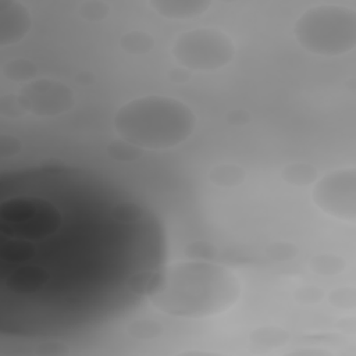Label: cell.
<instances>
[{"label":"cell","mask_w":356,"mask_h":356,"mask_svg":"<svg viewBox=\"0 0 356 356\" xmlns=\"http://www.w3.org/2000/svg\"><path fill=\"white\" fill-rule=\"evenodd\" d=\"M124 140L149 149H165L185 140L195 128L192 111L171 97L146 96L124 104L114 117Z\"/></svg>","instance_id":"obj_1"},{"label":"cell","mask_w":356,"mask_h":356,"mask_svg":"<svg viewBox=\"0 0 356 356\" xmlns=\"http://www.w3.org/2000/svg\"><path fill=\"white\" fill-rule=\"evenodd\" d=\"M295 36L306 50L314 54L346 53L356 43L355 11L332 4L309 8L296 21Z\"/></svg>","instance_id":"obj_2"},{"label":"cell","mask_w":356,"mask_h":356,"mask_svg":"<svg viewBox=\"0 0 356 356\" xmlns=\"http://www.w3.org/2000/svg\"><path fill=\"white\" fill-rule=\"evenodd\" d=\"M235 49L231 39L217 29L197 28L184 32L172 47L175 60L192 71H214L227 65Z\"/></svg>","instance_id":"obj_3"},{"label":"cell","mask_w":356,"mask_h":356,"mask_svg":"<svg viewBox=\"0 0 356 356\" xmlns=\"http://www.w3.org/2000/svg\"><path fill=\"white\" fill-rule=\"evenodd\" d=\"M18 97L25 111L40 117L60 115L70 110L74 103L70 88L51 79L28 82L22 86Z\"/></svg>","instance_id":"obj_4"},{"label":"cell","mask_w":356,"mask_h":356,"mask_svg":"<svg viewBox=\"0 0 356 356\" xmlns=\"http://www.w3.org/2000/svg\"><path fill=\"white\" fill-rule=\"evenodd\" d=\"M345 174H346L345 170L328 174L316 186L313 199H314V203L328 214H332L341 218H349L348 217V213H349L350 217L353 218L355 203L345 200V185L350 178H353V172L348 178H345Z\"/></svg>","instance_id":"obj_5"},{"label":"cell","mask_w":356,"mask_h":356,"mask_svg":"<svg viewBox=\"0 0 356 356\" xmlns=\"http://www.w3.org/2000/svg\"><path fill=\"white\" fill-rule=\"evenodd\" d=\"M31 26L25 6L14 0H0V46L18 42Z\"/></svg>","instance_id":"obj_6"},{"label":"cell","mask_w":356,"mask_h":356,"mask_svg":"<svg viewBox=\"0 0 356 356\" xmlns=\"http://www.w3.org/2000/svg\"><path fill=\"white\" fill-rule=\"evenodd\" d=\"M150 7L167 18H192L203 14L210 1L206 0H152Z\"/></svg>","instance_id":"obj_7"},{"label":"cell","mask_w":356,"mask_h":356,"mask_svg":"<svg viewBox=\"0 0 356 356\" xmlns=\"http://www.w3.org/2000/svg\"><path fill=\"white\" fill-rule=\"evenodd\" d=\"M44 281V273L39 268H19L8 280L10 288L14 291L29 292L39 288Z\"/></svg>","instance_id":"obj_8"},{"label":"cell","mask_w":356,"mask_h":356,"mask_svg":"<svg viewBox=\"0 0 356 356\" xmlns=\"http://www.w3.org/2000/svg\"><path fill=\"white\" fill-rule=\"evenodd\" d=\"M243 178H245V174L242 168L235 164H220L210 171V179L216 185L224 186V188L236 186L243 181Z\"/></svg>","instance_id":"obj_9"},{"label":"cell","mask_w":356,"mask_h":356,"mask_svg":"<svg viewBox=\"0 0 356 356\" xmlns=\"http://www.w3.org/2000/svg\"><path fill=\"white\" fill-rule=\"evenodd\" d=\"M1 72L10 81L22 82V81H29L35 76L36 67L29 60L18 58V60L7 61L6 64H3Z\"/></svg>","instance_id":"obj_10"},{"label":"cell","mask_w":356,"mask_h":356,"mask_svg":"<svg viewBox=\"0 0 356 356\" xmlns=\"http://www.w3.org/2000/svg\"><path fill=\"white\" fill-rule=\"evenodd\" d=\"M153 39L146 32L134 31L121 38L122 49L129 54H145L153 47Z\"/></svg>","instance_id":"obj_11"},{"label":"cell","mask_w":356,"mask_h":356,"mask_svg":"<svg viewBox=\"0 0 356 356\" xmlns=\"http://www.w3.org/2000/svg\"><path fill=\"white\" fill-rule=\"evenodd\" d=\"M317 177L316 170L306 163H295L286 165L282 171V178L293 185H307Z\"/></svg>","instance_id":"obj_12"},{"label":"cell","mask_w":356,"mask_h":356,"mask_svg":"<svg viewBox=\"0 0 356 356\" xmlns=\"http://www.w3.org/2000/svg\"><path fill=\"white\" fill-rule=\"evenodd\" d=\"M78 11L86 21H100L110 13V6L102 0H88L79 4Z\"/></svg>","instance_id":"obj_13"},{"label":"cell","mask_w":356,"mask_h":356,"mask_svg":"<svg viewBox=\"0 0 356 356\" xmlns=\"http://www.w3.org/2000/svg\"><path fill=\"white\" fill-rule=\"evenodd\" d=\"M107 150L113 159L122 160V161H129V160L138 159L142 154V150L138 146H135L127 140H113Z\"/></svg>","instance_id":"obj_14"},{"label":"cell","mask_w":356,"mask_h":356,"mask_svg":"<svg viewBox=\"0 0 356 356\" xmlns=\"http://www.w3.org/2000/svg\"><path fill=\"white\" fill-rule=\"evenodd\" d=\"M312 266H313V270H316L317 273L330 275V274L339 273L343 268V261L337 256L321 254V256H317L316 259H313Z\"/></svg>","instance_id":"obj_15"},{"label":"cell","mask_w":356,"mask_h":356,"mask_svg":"<svg viewBox=\"0 0 356 356\" xmlns=\"http://www.w3.org/2000/svg\"><path fill=\"white\" fill-rule=\"evenodd\" d=\"M25 113L24 106L19 102L18 95H1L0 96V114L8 118L19 117Z\"/></svg>","instance_id":"obj_16"},{"label":"cell","mask_w":356,"mask_h":356,"mask_svg":"<svg viewBox=\"0 0 356 356\" xmlns=\"http://www.w3.org/2000/svg\"><path fill=\"white\" fill-rule=\"evenodd\" d=\"M113 216L118 221H135L142 216V209L135 203H121L113 209Z\"/></svg>","instance_id":"obj_17"},{"label":"cell","mask_w":356,"mask_h":356,"mask_svg":"<svg viewBox=\"0 0 356 356\" xmlns=\"http://www.w3.org/2000/svg\"><path fill=\"white\" fill-rule=\"evenodd\" d=\"M330 300L339 309H349L355 306V291L350 288H339L331 292Z\"/></svg>","instance_id":"obj_18"},{"label":"cell","mask_w":356,"mask_h":356,"mask_svg":"<svg viewBox=\"0 0 356 356\" xmlns=\"http://www.w3.org/2000/svg\"><path fill=\"white\" fill-rule=\"evenodd\" d=\"M31 248L26 243H8L1 250V257L6 260H21L24 256L28 257Z\"/></svg>","instance_id":"obj_19"},{"label":"cell","mask_w":356,"mask_h":356,"mask_svg":"<svg viewBox=\"0 0 356 356\" xmlns=\"http://www.w3.org/2000/svg\"><path fill=\"white\" fill-rule=\"evenodd\" d=\"M19 149H21V143L15 136L7 135V134L0 135V157L13 156L18 153Z\"/></svg>","instance_id":"obj_20"},{"label":"cell","mask_w":356,"mask_h":356,"mask_svg":"<svg viewBox=\"0 0 356 356\" xmlns=\"http://www.w3.org/2000/svg\"><path fill=\"white\" fill-rule=\"evenodd\" d=\"M321 298V292L316 286H303L296 292V299L302 303H314Z\"/></svg>","instance_id":"obj_21"},{"label":"cell","mask_w":356,"mask_h":356,"mask_svg":"<svg viewBox=\"0 0 356 356\" xmlns=\"http://www.w3.org/2000/svg\"><path fill=\"white\" fill-rule=\"evenodd\" d=\"M228 121L232 124H243L248 121V114L242 110H235L228 114Z\"/></svg>","instance_id":"obj_22"}]
</instances>
